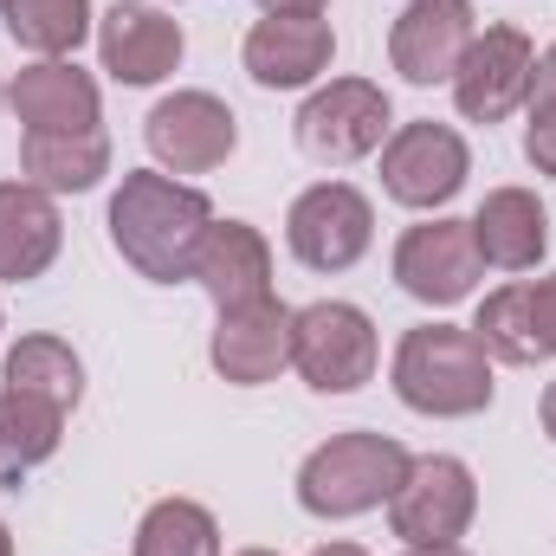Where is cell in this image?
<instances>
[{"mask_svg":"<svg viewBox=\"0 0 556 556\" xmlns=\"http://www.w3.org/2000/svg\"><path fill=\"white\" fill-rule=\"evenodd\" d=\"M485 278L479 260V240H472V220H420L395 240V285L415 298V304H466Z\"/></svg>","mask_w":556,"mask_h":556,"instance_id":"cell-10","label":"cell"},{"mask_svg":"<svg viewBox=\"0 0 556 556\" xmlns=\"http://www.w3.org/2000/svg\"><path fill=\"white\" fill-rule=\"evenodd\" d=\"M376 240V207L350 181H311L285 214V247L311 273H350Z\"/></svg>","mask_w":556,"mask_h":556,"instance_id":"cell-6","label":"cell"},{"mask_svg":"<svg viewBox=\"0 0 556 556\" xmlns=\"http://www.w3.org/2000/svg\"><path fill=\"white\" fill-rule=\"evenodd\" d=\"M207 363L233 389L278 382V369H291V304L266 298V304H247V311H220V324L207 337Z\"/></svg>","mask_w":556,"mask_h":556,"instance_id":"cell-14","label":"cell"},{"mask_svg":"<svg viewBox=\"0 0 556 556\" xmlns=\"http://www.w3.org/2000/svg\"><path fill=\"white\" fill-rule=\"evenodd\" d=\"M0 330H7V317H0Z\"/></svg>","mask_w":556,"mask_h":556,"instance_id":"cell-34","label":"cell"},{"mask_svg":"<svg viewBox=\"0 0 556 556\" xmlns=\"http://www.w3.org/2000/svg\"><path fill=\"white\" fill-rule=\"evenodd\" d=\"M7 104L26 130H98L104 124V91L91 72L72 59H39L7 85Z\"/></svg>","mask_w":556,"mask_h":556,"instance_id":"cell-17","label":"cell"},{"mask_svg":"<svg viewBox=\"0 0 556 556\" xmlns=\"http://www.w3.org/2000/svg\"><path fill=\"white\" fill-rule=\"evenodd\" d=\"M538 420H544V433H551V446H556V382L544 389V402H538Z\"/></svg>","mask_w":556,"mask_h":556,"instance_id":"cell-29","label":"cell"},{"mask_svg":"<svg viewBox=\"0 0 556 556\" xmlns=\"http://www.w3.org/2000/svg\"><path fill=\"white\" fill-rule=\"evenodd\" d=\"M472 175V149L453 124H402L382 142V194L395 207H415V214H433L446 207Z\"/></svg>","mask_w":556,"mask_h":556,"instance_id":"cell-8","label":"cell"},{"mask_svg":"<svg viewBox=\"0 0 556 556\" xmlns=\"http://www.w3.org/2000/svg\"><path fill=\"white\" fill-rule=\"evenodd\" d=\"M0 7H7V0H0Z\"/></svg>","mask_w":556,"mask_h":556,"instance_id":"cell-35","label":"cell"},{"mask_svg":"<svg viewBox=\"0 0 556 556\" xmlns=\"http://www.w3.org/2000/svg\"><path fill=\"white\" fill-rule=\"evenodd\" d=\"M7 39L33 59H72L91 39V0H7Z\"/></svg>","mask_w":556,"mask_h":556,"instance_id":"cell-23","label":"cell"},{"mask_svg":"<svg viewBox=\"0 0 556 556\" xmlns=\"http://www.w3.org/2000/svg\"><path fill=\"white\" fill-rule=\"evenodd\" d=\"M531 317H538V343H544V356H556V273L531 278Z\"/></svg>","mask_w":556,"mask_h":556,"instance_id":"cell-27","label":"cell"},{"mask_svg":"<svg viewBox=\"0 0 556 556\" xmlns=\"http://www.w3.org/2000/svg\"><path fill=\"white\" fill-rule=\"evenodd\" d=\"M376 324L350 298H317L291 311V369L304 376L311 395H356L376 376Z\"/></svg>","mask_w":556,"mask_h":556,"instance_id":"cell-4","label":"cell"},{"mask_svg":"<svg viewBox=\"0 0 556 556\" xmlns=\"http://www.w3.org/2000/svg\"><path fill=\"white\" fill-rule=\"evenodd\" d=\"M472 337H479V343H485V356H492V363H505V369H538V363H551V356H544V343H538V317H531V278L498 285V291L479 304Z\"/></svg>","mask_w":556,"mask_h":556,"instance_id":"cell-22","label":"cell"},{"mask_svg":"<svg viewBox=\"0 0 556 556\" xmlns=\"http://www.w3.org/2000/svg\"><path fill=\"white\" fill-rule=\"evenodd\" d=\"M137 556H220V525L194 498H155L137 525Z\"/></svg>","mask_w":556,"mask_h":556,"instance_id":"cell-25","label":"cell"},{"mask_svg":"<svg viewBox=\"0 0 556 556\" xmlns=\"http://www.w3.org/2000/svg\"><path fill=\"white\" fill-rule=\"evenodd\" d=\"M233 556H278V551H233Z\"/></svg>","mask_w":556,"mask_h":556,"instance_id":"cell-33","label":"cell"},{"mask_svg":"<svg viewBox=\"0 0 556 556\" xmlns=\"http://www.w3.org/2000/svg\"><path fill=\"white\" fill-rule=\"evenodd\" d=\"M240 59H247V78L260 91H304V85H317L330 72L337 33H330L324 13H266L247 33Z\"/></svg>","mask_w":556,"mask_h":556,"instance_id":"cell-12","label":"cell"},{"mask_svg":"<svg viewBox=\"0 0 556 556\" xmlns=\"http://www.w3.org/2000/svg\"><path fill=\"white\" fill-rule=\"evenodd\" d=\"M402 556H472V551H459V544H420V551H402Z\"/></svg>","mask_w":556,"mask_h":556,"instance_id":"cell-30","label":"cell"},{"mask_svg":"<svg viewBox=\"0 0 556 556\" xmlns=\"http://www.w3.org/2000/svg\"><path fill=\"white\" fill-rule=\"evenodd\" d=\"M298 149L324 168H343V162H363L376 155L389 130H395V111H389V91L369 85V78H330L317 85L304 104H298Z\"/></svg>","mask_w":556,"mask_h":556,"instance_id":"cell-5","label":"cell"},{"mask_svg":"<svg viewBox=\"0 0 556 556\" xmlns=\"http://www.w3.org/2000/svg\"><path fill=\"white\" fill-rule=\"evenodd\" d=\"M214 227V201L162 168H130L111 194V247L149 285H181Z\"/></svg>","mask_w":556,"mask_h":556,"instance_id":"cell-1","label":"cell"},{"mask_svg":"<svg viewBox=\"0 0 556 556\" xmlns=\"http://www.w3.org/2000/svg\"><path fill=\"white\" fill-rule=\"evenodd\" d=\"M59 440H65V415H59V408L0 389V472H7V479L46 466V459L59 453Z\"/></svg>","mask_w":556,"mask_h":556,"instance_id":"cell-24","label":"cell"},{"mask_svg":"<svg viewBox=\"0 0 556 556\" xmlns=\"http://www.w3.org/2000/svg\"><path fill=\"white\" fill-rule=\"evenodd\" d=\"M472 33V0H408L389 26V65L408 85H453Z\"/></svg>","mask_w":556,"mask_h":556,"instance_id":"cell-13","label":"cell"},{"mask_svg":"<svg viewBox=\"0 0 556 556\" xmlns=\"http://www.w3.org/2000/svg\"><path fill=\"white\" fill-rule=\"evenodd\" d=\"M0 98H7V91H0Z\"/></svg>","mask_w":556,"mask_h":556,"instance_id":"cell-36","label":"cell"},{"mask_svg":"<svg viewBox=\"0 0 556 556\" xmlns=\"http://www.w3.org/2000/svg\"><path fill=\"white\" fill-rule=\"evenodd\" d=\"M0 382H7L13 395H33V402L59 408V415H72V408L85 402V363H78V350H72L65 337H52V330L20 337V343L7 350V363H0Z\"/></svg>","mask_w":556,"mask_h":556,"instance_id":"cell-21","label":"cell"},{"mask_svg":"<svg viewBox=\"0 0 556 556\" xmlns=\"http://www.w3.org/2000/svg\"><path fill=\"white\" fill-rule=\"evenodd\" d=\"M20 181L46 194H91L111 175V137L104 130H26L20 142Z\"/></svg>","mask_w":556,"mask_h":556,"instance_id":"cell-20","label":"cell"},{"mask_svg":"<svg viewBox=\"0 0 556 556\" xmlns=\"http://www.w3.org/2000/svg\"><path fill=\"white\" fill-rule=\"evenodd\" d=\"M472 240H479V260L498 266V273H531L544 253H551V214L531 188H492L472 214Z\"/></svg>","mask_w":556,"mask_h":556,"instance_id":"cell-19","label":"cell"},{"mask_svg":"<svg viewBox=\"0 0 556 556\" xmlns=\"http://www.w3.org/2000/svg\"><path fill=\"white\" fill-rule=\"evenodd\" d=\"M0 556H13V538H7V525H0Z\"/></svg>","mask_w":556,"mask_h":556,"instance_id":"cell-32","label":"cell"},{"mask_svg":"<svg viewBox=\"0 0 556 556\" xmlns=\"http://www.w3.org/2000/svg\"><path fill=\"white\" fill-rule=\"evenodd\" d=\"M525 155L538 175L556 181V91L551 98H531V124H525Z\"/></svg>","mask_w":556,"mask_h":556,"instance_id":"cell-26","label":"cell"},{"mask_svg":"<svg viewBox=\"0 0 556 556\" xmlns=\"http://www.w3.org/2000/svg\"><path fill=\"white\" fill-rule=\"evenodd\" d=\"M142 142L168 175H207L240 149V117L214 91H175L149 111Z\"/></svg>","mask_w":556,"mask_h":556,"instance_id":"cell-11","label":"cell"},{"mask_svg":"<svg viewBox=\"0 0 556 556\" xmlns=\"http://www.w3.org/2000/svg\"><path fill=\"white\" fill-rule=\"evenodd\" d=\"M188 278L214 298V311L266 304L273 298V247H266V233L253 220H214Z\"/></svg>","mask_w":556,"mask_h":556,"instance_id":"cell-16","label":"cell"},{"mask_svg":"<svg viewBox=\"0 0 556 556\" xmlns=\"http://www.w3.org/2000/svg\"><path fill=\"white\" fill-rule=\"evenodd\" d=\"M59 247H65L59 201L46 188H33V181H0V278L7 285L46 278Z\"/></svg>","mask_w":556,"mask_h":556,"instance_id":"cell-18","label":"cell"},{"mask_svg":"<svg viewBox=\"0 0 556 556\" xmlns=\"http://www.w3.org/2000/svg\"><path fill=\"white\" fill-rule=\"evenodd\" d=\"M311 556H369L363 544H324V551H311Z\"/></svg>","mask_w":556,"mask_h":556,"instance_id":"cell-31","label":"cell"},{"mask_svg":"<svg viewBox=\"0 0 556 556\" xmlns=\"http://www.w3.org/2000/svg\"><path fill=\"white\" fill-rule=\"evenodd\" d=\"M266 13H324L330 0H260Z\"/></svg>","mask_w":556,"mask_h":556,"instance_id":"cell-28","label":"cell"},{"mask_svg":"<svg viewBox=\"0 0 556 556\" xmlns=\"http://www.w3.org/2000/svg\"><path fill=\"white\" fill-rule=\"evenodd\" d=\"M531 78H538V46L525 26H485L472 33L459 72H453V104L466 124H505L511 111L531 104Z\"/></svg>","mask_w":556,"mask_h":556,"instance_id":"cell-9","label":"cell"},{"mask_svg":"<svg viewBox=\"0 0 556 556\" xmlns=\"http://www.w3.org/2000/svg\"><path fill=\"white\" fill-rule=\"evenodd\" d=\"M188 52V33L181 20H168L162 7H142V0H117L104 20H98V59L117 85H162Z\"/></svg>","mask_w":556,"mask_h":556,"instance_id":"cell-15","label":"cell"},{"mask_svg":"<svg viewBox=\"0 0 556 556\" xmlns=\"http://www.w3.org/2000/svg\"><path fill=\"white\" fill-rule=\"evenodd\" d=\"M415 453L389 433H330L304 466H298V505L324 525H343V518H363L376 505H389L408 479Z\"/></svg>","mask_w":556,"mask_h":556,"instance_id":"cell-3","label":"cell"},{"mask_svg":"<svg viewBox=\"0 0 556 556\" xmlns=\"http://www.w3.org/2000/svg\"><path fill=\"white\" fill-rule=\"evenodd\" d=\"M479 518V479L466 459L453 453H420L402 479V492L389 498V531L420 551V544H459Z\"/></svg>","mask_w":556,"mask_h":556,"instance_id":"cell-7","label":"cell"},{"mask_svg":"<svg viewBox=\"0 0 556 556\" xmlns=\"http://www.w3.org/2000/svg\"><path fill=\"white\" fill-rule=\"evenodd\" d=\"M395 395L402 408L427 420H472L492 408L498 382H492V356L472 330L459 324H415L395 343Z\"/></svg>","mask_w":556,"mask_h":556,"instance_id":"cell-2","label":"cell"}]
</instances>
